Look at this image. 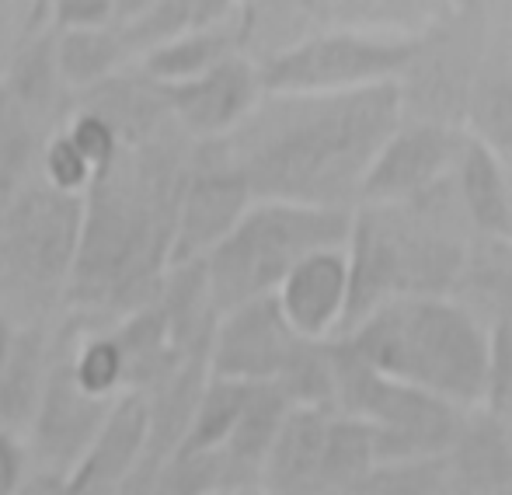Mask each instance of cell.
<instances>
[{
    "label": "cell",
    "instance_id": "obj_1",
    "mask_svg": "<svg viewBox=\"0 0 512 495\" xmlns=\"http://www.w3.org/2000/svg\"><path fill=\"white\" fill-rule=\"evenodd\" d=\"M192 136L178 123L133 147L84 192L81 248L67 283L70 314L91 325H115L143 307L171 269Z\"/></svg>",
    "mask_w": 512,
    "mask_h": 495
},
{
    "label": "cell",
    "instance_id": "obj_2",
    "mask_svg": "<svg viewBox=\"0 0 512 495\" xmlns=\"http://www.w3.org/2000/svg\"><path fill=\"white\" fill-rule=\"evenodd\" d=\"M401 126V88L373 84L324 95H269L227 147L255 199L356 210L373 157Z\"/></svg>",
    "mask_w": 512,
    "mask_h": 495
},
{
    "label": "cell",
    "instance_id": "obj_3",
    "mask_svg": "<svg viewBox=\"0 0 512 495\" xmlns=\"http://www.w3.org/2000/svg\"><path fill=\"white\" fill-rule=\"evenodd\" d=\"M478 234L453 185V171L401 203H359L345 245L349 311L338 335L352 332L391 300L450 297Z\"/></svg>",
    "mask_w": 512,
    "mask_h": 495
},
{
    "label": "cell",
    "instance_id": "obj_4",
    "mask_svg": "<svg viewBox=\"0 0 512 495\" xmlns=\"http://www.w3.org/2000/svg\"><path fill=\"white\" fill-rule=\"evenodd\" d=\"M342 339L387 377L464 408L485 405L488 328L453 297L391 300Z\"/></svg>",
    "mask_w": 512,
    "mask_h": 495
},
{
    "label": "cell",
    "instance_id": "obj_5",
    "mask_svg": "<svg viewBox=\"0 0 512 495\" xmlns=\"http://www.w3.org/2000/svg\"><path fill=\"white\" fill-rule=\"evenodd\" d=\"M352 213L356 210L258 199L206 255L209 290L220 318L258 297H272L314 251L349 245Z\"/></svg>",
    "mask_w": 512,
    "mask_h": 495
},
{
    "label": "cell",
    "instance_id": "obj_6",
    "mask_svg": "<svg viewBox=\"0 0 512 495\" xmlns=\"http://www.w3.org/2000/svg\"><path fill=\"white\" fill-rule=\"evenodd\" d=\"M338 380V412L359 415L373 426L380 464H405L443 457L457 443L471 408L422 391L363 360L349 339H331Z\"/></svg>",
    "mask_w": 512,
    "mask_h": 495
},
{
    "label": "cell",
    "instance_id": "obj_7",
    "mask_svg": "<svg viewBox=\"0 0 512 495\" xmlns=\"http://www.w3.org/2000/svg\"><path fill=\"white\" fill-rule=\"evenodd\" d=\"M84 196L32 175L0 196V276L21 293H67L81 248Z\"/></svg>",
    "mask_w": 512,
    "mask_h": 495
},
{
    "label": "cell",
    "instance_id": "obj_8",
    "mask_svg": "<svg viewBox=\"0 0 512 495\" xmlns=\"http://www.w3.org/2000/svg\"><path fill=\"white\" fill-rule=\"evenodd\" d=\"M418 46L415 35L331 28L258 60L269 95H324L373 84H398Z\"/></svg>",
    "mask_w": 512,
    "mask_h": 495
},
{
    "label": "cell",
    "instance_id": "obj_9",
    "mask_svg": "<svg viewBox=\"0 0 512 495\" xmlns=\"http://www.w3.org/2000/svg\"><path fill=\"white\" fill-rule=\"evenodd\" d=\"M492 46L488 4L453 7L439 21L418 32L401 88V119L467 129L474 77Z\"/></svg>",
    "mask_w": 512,
    "mask_h": 495
},
{
    "label": "cell",
    "instance_id": "obj_10",
    "mask_svg": "<svg viewBox=\"0 0 512 495\" xmlns=\"http://www.w3.org/2000/svg\"><path fill=\"white\" fill-rule=\"evenodd\" d=\"M84 318L70 314L53 332V370H49L46 398H42L39 419L25 436L28 464L42 471H70L81 464L88 447L98 440L119 398H95L81 387L74 373V342Z\"/></svg>",
    "mask_w": 512,
    "mask_h": 495
},
{
    "label": "cell",
    "instance_id": "obj_11",
    "mask_svg": "<svg viewBox=\"0 0 512 495\" xmlns=\"http://www.w3.org/2000/svg\"><path fill=\"white\" fill-rule=\"evenodd\" d=\"M255 203V189L227 140H192L171 265L206 258Z\"/></svg>",
    "mask_w": 512,
    "mask_h": 495
},
{
    "label": "cell",
    "instance_id": "obj_12",
    "mask_svg": "<svg viewBox=\"0 0 512 495\" xmlns=\"http://www.w3.org/2000/svg\"><path fill=\"white\" fill-rule=\"evenodd\" d=\"M171 119L192 140L230 136L265 98L262 70L251 53H234L189 81H157Z\"/></svg>",
    "mask_w": 512,
    "mask_h": 495
},
{
    "label": "cell",
    "instance_id": "obj_13",
    "mask_svg": "<svg viewBox=\"0 0 512 495\" xmlns=\"http://www.w3.org/2000/svg\"><path fill=\"white\" fill-rule=\"evenodd\" d=\"M304 346V335L290 325L279 297H258L227 311L213 339V377L265 384L279 380L293 356Z\"/></svg>",
    "mask_w": 512,
    "mask_h": 495
},
{
    "label": "cell",
    "instance_id": "obj_14",
    "mask_svg": "<svg viewBox=\"0 0 512 495\" xmlns=\"http://www.w3.org/2000/svg\"><path fill=\"white\" fill-rule=\"evenodd\" d=\"M464 133L467 129L401 119V126L373 157L359 203H401L439 185L457 164Z\"/></svg>",
    "mask_w": 512,
    "mask_h": 495
},
{
    "label": "cell",
    "instance_id": "obj_15",
    "mask_svg": "<svg viewBox=\"0 0 512 495\" xmlns=\"http://www.w3.org/2000/svg\"><path fill=\"white\" fill-rule=\"evenodd\" d=\"M150 436V398L143 391H129L115 401L105 429L88 447L74 471L70 492L74 495H119L143 461Z\"/></svg>",
    "mask_w": 512,
    "mask_h": 495
},
{
    "label": "cell",
    "instance_id": "obj_16",
    "mask_svg": "<svg viewBox=\"0 0 512 495\" xmlns=\"http://www.w3.org/2000/svg\"><path fill=\"white\" fill-rule=\"evenodd\" d=\"M276 297L304 339H335L349 311V251L321 248L307 255L283 279Z\"/></svg>",
    "mask_w": 512,
    "mask_h": 495
},
{
    "label": "cell",
    "instance_id": "obj_17",
    "mask_svg": "<svg viewBox=\"0 0 512 495\" xmlns=\"http://www.w3.org/2000/svg\"><path fill=\"white\" fill-rule=\"evenodd\" d=\"M450 495H499L512 475V436L488 408H471L457 443L443 454Z\"/></svg>",
    "mask_w": 512,
    "mask_h": 495
},
{
    "label": "cell",
    "instance_id": "obj_18",
    "mask_svg": "<svg viewBox=\"0 0 512 495\" xmlns=\"http://www.w3.org/2000/svg\"><path fill=\"white\" fill-rule=\"evenodd\" d=\"M53 370V332L46 325L18 328V339L0 370V429L25 440L39 419Z\"/></svg>",
    "mask_w": 512,
    "mask_h": 495
},
{
    "label": "cell",
    "instance_id": "obj_19",
    "mask_svg": "<svg viewBox=\"0 0 512 495\" xmlns=\"http://www.w3.org/2000/svg\"><path fill=\"white\" fill-rule=\"evenodd\" d=\"M331 419H335V412H328V408L293 405V412L283 422V433H279L276 447L265 461V492L310 495L317 489Z\"/></svg>",
    "mask_w": 512,
    "mask_h": 495
},
{
    "label": "cell",
    "instance_id": "obj_20",
    "mask_svg": "<svg viewBox=\"0 0 512 495\" xmlns=\"http://www.w3.org/2000/svg\"><path fill=\"white\" fill-rule=\"evenodd\" d=\"M453 185L471 213L474 227L481 234H506L512 217V168L478 140L474 133H464L453 164Z\"/></svg>",
    "mask_w": 512,
    "mask_h": 495
},
{
    "label": "cell",
    "instance_id": "obj_21",
    "mask_svg": "<svg viewBox=\"0 0 512 495\" xmlns=\"http://www.w3.org/2000/svg\"><path fill=\"white\" fill-rule=\"evenodd\" d=\"M234 53H248V21H244V7L230 18L216 21V25L185 32L178 39L164 42V46L150 49L140 56V67L147 70L154 81H189L216 63H223Z\"/></svg>",
    "mask_w": 512,
    "mask_h": 495
},
{
    "label": "cell",
    "instance_id": "obj_22",
    "mask_svg": "<svg viewBox=\"0 0 512 495\" xmlns=\"http://www.w3.org/2000/svg\"><path fill=\"white\" fill-rule=\"evenodd\" d=\"M485 328L512 318V241L506 234H478L460 279L450 293Z\"/></svg>",
    "mask_w": 512,
    "mask_h": 495
},
{
    "label": "cell",
    "instance_id": "obj_23",
    "mask_svg": "<svg viewBox=\"0 0 512 495\" xmlns=\"http://www.w3.org/2000/svg\"><path fill=\"white\" fill-rule=\"evenodd\" d=\"M56 63H60V74L70 88L88 91L108 81V77L122 74L133 63H140V56H136L126 28L115 21V25L56 32Z\"/></svg>",
    "mask_w": 512,
    "mask_h": 495
},
{
    "label": "cell",
    "instance_id": "obj_24",
    "mask_svg": "<svg viewBox=\"0 0 512 495\" xmlns=\"http://www.w3.org/2000/svg\"><path fill=\"white\" fill-rule=\"evenodd\" d=\"M467 133L485 140L512 168V56L492 35L467 105Z\"/></svg>",
    "mask_w": 512,
    "mask_h": 495
},
{
    "label": "cell",
    "instance_id": "obj_25",
    "mask_svg": "<svg viewBox=\"0 0 512 495\" xmlns=\"http://www.w3.org/2000/svg\"><path fill=\"white\" fill-rule=\"evenodd\" d=\"M293 412V401L276 380H265V384L251 387V398L241 412V422L234 426L230 440L223 443L230 457L262 485L265 478V461H269L272 447H276L279 433H283L286 415Z\"/></svg>",
    "mask_w": 512,
    "mask_h": 495
},
{
    "label": "cell",
    "instance_id": "obj_26",
    "mask_svg": "<svg viewBox=\"0 0 512 495\" xmlns=\"http://www.w3.org/2000/svg\"><path fill=\"white\" fill-rule=\"evenodd\" d=\"M237 11H241L237 0H157L147 14H140V18L122 28H126L136 56H147L150 49L164 46V42L178 39V35L216 25V21L230 18Z\"/></svg>",
    "mask_w": 512,
    "mask_h": 495
},
{
    "label": "cell",
    "instance_id": "obj_27",
    "mask_svg": "<svg viewBox=\"0 0 512 495\" xmlns=\"http://www.w3.org/2000/svg\"><path fill=\"white\" fill-rule=\"evenodd\" d=\"M248 380H230V377H209L199 408L189 422V433L178 443L175 454H203V450H216L230 440L234 426L241 422V412L251 398ZM171 454V457H175Z\"/></svg>",
    "mask_w": 512,
    "mask_h": 495
},
{
    "label": "cell",
    "instance_id": "obj_28",
    "mask_svg": "<svg viewBox=\"0 0 512 495\" xmlns=\"http://www.w3.org/2000/svg\"><path fill=\"white\" fill-rule=\"evenodd\" d=\"M42 175L63 192H74V196H84L95 182L98 168L91 164V157L77 147V140L67 133V126L49 140L46 157H42Z\"/></svg>",
    "mask_w": 512,
    "mask_h": 495
},
{
    "label": "cell",
    "instance_id": "obj_29",
    "mask_svg": "<svg viewBox=\"0 0 512 495\" xmlns=\"http://www.w3.org/2000/svg\"><path fill=\"white\" fill-rule=\"evenodd\" d=\"M49 25L56 32L115 25V0H49Z\"/></svg>",
    "mask_w": 512,
    "mask_h": 495
},
{
    "label": "cell",
    "instance_id": "obj_30",
    "mask_svg": "<svg viewBox=\"0 0 512 495\" xmlns=\"http://www.w3.org/2000/svg\"><path fill=\"white\" fill-rule=\"evenodd\" d=\"M28 450H25V440L11 436L7 429H0V495H14L21 489L28 475Z\"/></svg>",
    "mask_w": 512,
    "mask_h": 495
},
{
    "label": "cell",
    "instance_id": "obj_31",
    "mask_svg": "<svg viewBox=\"0 0 512 495\" xmlns=\"http://www.w3.org/2000/svg\"><path fill=\"white\" fill-rule=\"evenodd\" d=\"M14 495H74L70 492V475L60 471H42V468H28L25 482Z\"/></svg>",
    "mask_w": 512,
    "mask_h": 495
},
{
    "label": "cell",
    "instance_id": "obj_32",
    "mask_svg": "<svg viewBox=\"0 0 512 495\" xmlns=\"http://www.w3.org/2000/svg\"><path fill=\"white\" fill-rule=\"evenodd\" d=\"M488 21H492V35L512 56V4L509 0H488Z\"/></svg>",
    "mask_w": 512,
    "mask_h": 495
},
{
    "label": "cell",
    "instance_id": "obj_33",
    "mask_svg": "<svg viewBox=\"0 0 512 495\" xmlns=\"http://www.w3.org/2000/svg\"><path fill=\"white\" fill-rule=\"evenodd\" d=\"M157 471H161V464L140 461V468L129 475V482L122 485L119 495H157Z\"/></svg>",
    "mask_w": 512,
    "mask_h": 495
},
{
    "label": "cell",
    "instance_id": "obj_34",
    "mask_svg": "<svg viewBox=\"0 0 512 495\" xmlns=\"http://www.w3.org/2000/svg\"><path fill=\"white\" fill-rule=\"evenodd\" d=\"M154 4L157 0H115V21H119V25H129V21H136L140 14H147Z\"/></svg>",
    "mask_w": 512,
    "mask_h": 495
},
{
    "label": "cell",
    "instance_id": "obj_35",
    "mask_svg": "<svg viewBox=\"0 0 512 495\" xmlns=\"http://www.w3.org/2000/svg\"><path fill=\"white\" fill-rule=\"evenodd\" d=\"M14 339H18V328H14V325H11V318H7V314L0 311V370H4L7 356H11Z\"/></svg>",
    "mask_w": 512,
    "mask_h": 495
},
{
    "label": "cell",
    "instance_id": "obj_36",
    "mask_svg": "<svg viewBox=\"0 0 512 495\" xmlns=\"http://www.w3.org/2000/svg\"><path fill=\"white\" fill-rule=\"evenodd\" d=\"M7 63H11V49H7L4 21H0V81H4V74H7Z\"/></svg>",
    "mask_w": 512,
    "mask_h": 495
},
{
    "label": "cell",
    "instance_id": "obj_37",
    "mask_svg": "<svg viewBox=\"0 0 512 495\" xmlns=\"http://www.w3.org/2000/svg\"><path fill=\"white\" fill-rule=\"evenodd\" d=\"M18 4H25V0H0V7H18ZM35 7H42V4H49V0H32Z\"/></svg>",
    "mask_w": 512,
    "mask_h": 495
},
{
    "label": "cell",
    "instance_id": "obj_38",
    "mask_svg": "<svg viewBox=\"0 0 512 495\" xmlns=\"http://www.w3.org/2000/svg\"><path fill=\"white\" fill-rule=\"evenodd\" d=\"M227 495H272V492H265V489H244V492H227Z\"/></svg>",
    "mask_w": 512,
    "mask_h": 495
},
{
    "label": "cell",
    "instance_id": "obj_39",
    "mask_svg": "<svg viewBox=\"0 0 512 495\" xmlns=\"http://www.w3.org/2000/svg\"><path fill=\"white\" fill-rule=\"evenodd\" d=\"M499 495H512V475H509V482H506V485H502V489H499Z\"/></svg>",
    "mask_w": 512,
    "mask_h": 495
},
{
    "label": "cell",
    "instance_id": "obj_40",
    "mask_svg": "<svg viewBox=\"0 0 512 495\" xmlns=\"http://www.w3.org/2000/svg\"><path fill=\"white\" fill-rule=\"evenodd\" d=\"M509 241H512V217H509Z\"/></svg>",
    "mask_w": 512,
    "mask_h": 495
}]
</instances>
